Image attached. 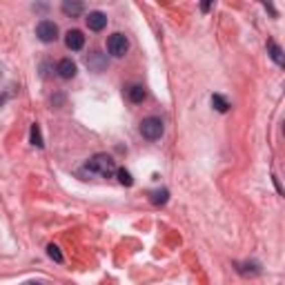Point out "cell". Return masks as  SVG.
Listing matches in <instances>:
<instances>
[{"label": "cell", "instance_id": "cell-1", "mask_svg": "<svg viewBox=\"0 0 285 285\" xmlns=\"http://www.w3.org/2000/svg\"><path fill=\"white\" fill-rule=\"evenodd\" d=\"M85 172L103 176V178H110L112 174H116V163H114L112 156L107 154H96L85 163Z\"/></svg>", "mask_w": 285, "mask_h": 285}, {"label": "cell", "instance_id": "cell-18", "mask_svg": "<svg viewBox=\"0 0 285 285\" xmlns=\"http://www.w3.org/2000/svg\"><path fill=\"white\" fill-rule=\"evenodd\" d=\"M29 285H38V283H29Z\"/></svg>", "mask_w": 285, "mask_h": 285}, {"label": "cell", "instance_id": "cell-3", "mask_svg": "<svg viewBox=\"0 0 285 285\" xmlns=\"http://www.w3.org/2000/svg\"><path fill=\"white\" fill-rule=\"evenodd\" d=\"M107 49H110V54H112V56L121 58V56H125V54H127V49H129V40H127L123 34H112L110 38H107Z\"/></svg>", "mask_w": 285, "mask_h": 285}, {"label": "cell", "instance_id": "cell-14", "mask_svg": "<svg viewBox=\"0 0 285 285\" xmlns=\"http://www.w3.org/2000/svg\"><path fill=\"white\" fill-rule=\"evenodd\" d=\"M116 176H118V183L125 185V187H132L134 185V178H132V174H129L127 169H116Z\"/></svg>", "mask_w": 285, "mask_h": 285}, {"label": "cell", "instance_id": "cell-7", "mask_svg": "<svg viewBox=\"0 0 285 285\" xmlns=\"http://www.w3.org/2000/svg\"><path fill=\"white\" fill-rule=\"evenodd\" d=\"M58 76H60V78H65V80L74 78V76H76V63H74V60H69V58L60 60V63H58Z\"/></svg>", "mask_w": 285, "mask_h": 285}, {"label": "cell", "instance_id": "cell-6", "mask_svg": "<svg viewBox=\"0 0 285 285\" xmlns=\"http://www.w3.org/2000/svg\"><path fill=\"white\" fill-rule=\"evenodd\" d=\"M85 23L91 32H103V29L107 27V16L103 12H89V16L85 18Z\"/></svg>", "mask_w": 285, "mask_h": 285}, {"label": "cell", "instance_id": "cell-11", "mask_svg": "<svg viewBox=\"0 0 285 285\" xmlns=\"http://www.w3.org/2000/svg\"><path fill=\"white\" fill-rule=\"evenodd\" d=\"M212 105H214V110H216V112H221V114H225L227 110H230V103H227L223 96H219V94L212 96Z\"/></svg>", "mask_w": 285, "mask_h": 285}, {"label": "cell", "instance_id": "cell-4", "mask_svg": "<svg viewBox=\"0 0 285 285\" xmlns=\"http://www.w3.org/2000/svg\"><path fill=\"white\" fill-rule=\"evenodd\" d=\"M36 36H38L43 43H54V40L58 38V27H56V23H51V20H40L38 27H36Z\"/></svg>", "mask_w": 285, "mask_h": 285}, {"label": "cell", "instance_id": "cell-16", "mask_svg": "<svg viewBox=\"0 0 285 285\" xmlns=\"http://www.w3.org/2000/svg\"><path fill=\"white\" fill-rule=\"evenodd\" d=\"M32 143L36 145V147H43V134H40V127L38 125H36V123H34V125H32Z\"/></svg>", "mask_w": 285, "mask_h": 285}, {"label": "cell", "instance_id": "cell-15", "mask_svg": "<svg viewBox=\"0 0 285 285\" xmlns=\"http://www.w3.org/2000/svg\"><path fill=\"white\" fill-rule=\"evenodd\" d=\"M47 254H49L51 261H56V263H63V261H65L63 254H60V250H58V245H54V243H51V245L47 247Z\"/></svg>", "mask_w": 285, "mask_h": 285}, {"label": "cell", "instance_id": "cell-13", "mask_svg": "<svg viewBox=\"0 0 285 285\" xmlns=\"http://www.w3.org/2000/svg\"><path fill=\"white\" fill-rule=\"evenodd\" d=\"M169 199V192L167 189H158V192H152V203L154 205H165Z\"/></svg>", "mask_w": 285, "mask_h": 285}, {"label": "cell", "instance_id": "cell-8", "mask_svg": "<svg viewBox=\"0 0 285 285\" xmlns=\"http://www.w3.org/2000/svg\"><path fill=\"white\" fill-rule=\"evenodd\" d=\"M87 67L94 71H103L107 67V58L101 54V51H94V54H89V58H87Z\"/></svg>", "mask_w": 285, "mask_h": 285}, {"label": "cell", "instance_id": "cell-5", "mask_svg": "<svg viewBox=\"0 0 285 285\" xmlns=\"http://www.w3.org/2000/svg\"><path fill=\"white\" fill-rule=\"evenodd\" d=\"M65 45H67V49L78 51L85 47V36H82V32H78V29H69V32L65 34Z\"/></svg>", "mask_w": 285, "mask_h": 285}, {"label": "cell", "instance_id": "cell-17", "mask_svg": "<svg viewBox=\"0 0 285 285\" xmlns=\"http://www.w3.org/2000/svg\"><path fill=\"white\" fill-rule=\"evenodd\" d=\"M5 103H7V96H5V94H0V107H3Z\"/></svg>", "mask_w": 285, "mask_h": 285}, {"label": "cell", "instance_id": "cell-2", "mask_svg": "<svg viewBox=\"0 0 285 285\" xmlns=\"http://www.w3.org/2000/svg\"><path fill=\"white\" fill-rule=\"evenodd\" d=\"M163 132H165L163 121L156 116H149L141 123V134H143V138H147V141H158V138L163 136Z\"/></svg>", "mask_w": 285, "mask_h": 285}, {"label": "cell", "instance_id": "cell-12", "mask_svg": "<svg viewBox=\"0 0 285 285\" xmlns=\"http://www.w3.org/2000/svg\"><path fill=\"white\" fill-rule=\"evenodd\" d=\"M267 49H269V56H272L274 63H276V65H283V49L278 47L276 43H269Z\"/></svg>", "mask_w": 285, "mask_h": 285}, {"label": "cell", "instance_id": "cell-9", "mask_svg": "<svg viewBox=\"0 0 285 285\" xmlns=\"http://www.w3.org/2000/svg\"><path fill=\"white\" fill-rule=\"evenodd\" d=\"M82 12H85V5L82 3H71V0H65L63 3V14H67V16L76 18V16H80Z\"/></svg>", "mask_w": 285, "mask_h": 285}, {"label": "cell", "instance_id": "cell-10", "mask_svg": "<svg viewBox=\"0 0 285 285\" xmlns=\"http://www.w3.org/2000/svg\"><path fill=\"white\" fill-rule=\"evenodd\" d=\"M127 98H129L132 103H143V101H145V89H143L141 85H132V87L127 89Z\"/></svg>", "mask_w": 285, "mask_h": 285}]
</instances>
